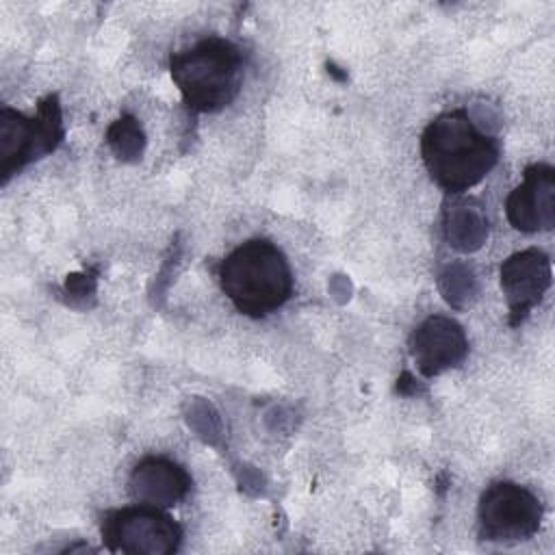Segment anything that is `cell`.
<instances>
[{"label":"cell","instance_id":"1","mask_svg":"<svg viewBox=\"0 0 555 555\" xmlns=\"http://www.w3.org/2000/svg\"><path fill=\"white\" fill-rule=\"evenodd\" d=\"M421 156L429 178L447 193L479 184L499 160V143L483 134L466 111L438 115L421 134Z\"/></svg>","mask_w":555,"mask_h":555},{"label":"cell","instance_id":"2","mask_svg":"<svg viewBox=\"0 0 555 555\" xmlns=\"http://www.w3.org/2000/svg\"><path fill=\"white\" fill-rule=\"evenodd\" d=\"M219 284L238 312L260 319L291 299L293 271L275 243L249 238L221 260Z\"/></svg>","mask_w":555,"mask_h":555},{"label":"cell","instance_id":"3","mask_svg":"<svg viewBox=\"0 0 555 555\" xmlns=\"http://www.w3.org/2000/svg\"><path fill=\"white\" fill-rule=\"evenodd\" d=\"M169 72L191 111L215 113L241 91L243 52L234 41L210 35L173 52Z\"/></svg>","mask_w":555,"mask_h":555},{"label":"cell","instance_id":"4","mask_svg":"<svg viewBox=\"0 0 555 555\" xmlns=\"http://www.w3.org/2000/svg\"><path fill=\"white\" fill-rule=\"evenodd\" d=\"M100 533L106 551L126 555H171L182 542V527L160 507L143 503L106 512Z\"/></svg>","mask_w":555,"mask_h":555},{"label":"cell","instance_id":"5","mask_svg":"<svg viewBox=\"0 0 555 555\" xmlns=\"http://www.w3.org/2000/svg\"><path fill=\"white\" fill-rule=\"evenodd\" d=\"M540 522V499L514 481H494L479 499V533L488 542L529 540Z\"/></svg>","mask_w":555,"mask_h":555},{"label":"cell","instance_id":"6","mask_svg":"<svg viewBox=\"0 0 555 555\" xmlns=\"http://www.w3.org/2000/svg\"><path fill=\"white\" fill-rule=\"evenodd\" d=\"M61 137L56 106H41L35 119H26L11 108L0 111V169L7 176L24 163L54 150Z\"/></svg>","mask_w":555,"mask_h":555},{"label":"cell","instance_id":"7","mask_svg":"<svg viewBox=\"0 0 555 555\" xmlns=\"http://www.w3.org/2000/svg\"><path fill=\"white\" fill-rule=\"evenodd\" d=\"M410 353L416 369L425 377L440 375L457 366L468 353V338L457 321L442 314H431L412 332Z\"/></svg>","mask_w":555,"mask_h":555},{"label":"cell","instance_id":"8","mask_svg":"<svg viewBox=\"0 0 555 555\" xmlns=\"http://www.w3.org/2000/svg\"><path fill=\"white\" fill-rule=\"evenodd\" d=\"M509 223L520 232L551 230L555 225V171L538 163L525 169V180L505 202Z\"/></svg>","mask_w":555,"mask_h":555},{"label":"cell","instance_id":"9","mask_svg":"<svg viewBox=\"0 0 555 555\" xmlns=\"http://www.w3.org/2000/svg\"><path fill=\"white\" fill-rule=\"evenodd\" d=\"M191 490V475L182 464L163 455H147L137 462L128 477V492L134 503L171 507Z\"/></svg>","mask_w":555,"mask_h":555},{"label":"cell","instance_id":"10","mask_svg":"<svg viewBox=\"0 0 555 555\" xmlns=\"http://www.w3.org/2000/svg\"><path fill=\"white\" fill-rule=\"evenodd\" d=\"M551 284V260L540 249H525L501 264V288L516 319L525 317Z\"/></svg>","mask_w":555,"mask_h":555}]
</instances>
